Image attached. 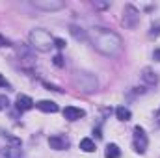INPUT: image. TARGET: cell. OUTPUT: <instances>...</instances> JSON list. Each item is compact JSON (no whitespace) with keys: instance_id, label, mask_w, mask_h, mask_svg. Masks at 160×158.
<instances>
[{"instance_id":"1","label":"cell","mask_w":160,"mask_h":158,"mask_svg":"<svg viewBox=\"0 0 160 158\" xmlns=\"http://www.w3.org/2000/svg\"><path fill=\"white\" fill-rule=\"evenodd\" d=\"M91 43L104 56H116L123 48V41L119 36L116 32H112L108 28H101V26L91 30Z\"/></svg>"},{"instance_id":"2","label":"cell","mask_w":160,"mask_h":158,"mask_svg":"<svg viewBox=\"0 0 160 158\" xmlns=\"http://www.w3.org/2000/svg\"><path fill=\"white\" fill-rule=\"evenodd\" d=\"M28 39H30L32 48H36V50H39V52H48V50L54 47V37H52L47 30H43V28L32 30L30 36H28Z\"/></svg>"},{"instance_id":"3","label":"cell","mask_w":160,"mask_h":158,"mask_svg":"<svg viewBox=\"0 0 160 158\" xmlns=\"http://www.w3.org/2000/svg\"><path fill=\"white\" fill-rule=\"evenodd\" d=\"M75 86L80 87V91H84V93H91L97 89V78L91 73H77Z\"/></svg>"},{"instance_id":"4","label":"cell","mask_w":160,"mask_h":158,"mask_svg":"<svg viewBox=\"0 0 160 158\" xmlns=\"http://www.w3.org/2000/svg\"><path fill=\"white\" fill-rule=\"evenodd\" d=\"M147 143H149V140H147L145 130H143L142 126H134V138H132V147H134V151L140 153V155H143V153L147 151Z\"/></svg>"},{"instance_id":"5","label":"cell","mask_w":160,"mask_h":158,"mask_svg":"<svg viewBox=\"0 0 160 158\" xmlns=\"http://www.w3.org/2000/svg\"><path fill=\"white\" fill-rule=\"evenodd\" d=\"M140 22V11L134 6H125L123 9V24L127 28H136Z\"/></svg>"},{"instance_id":"6","label":"cell","mask_w":160,"mask_h":158,"mask_svg":"<svg viewBox=\"0 0 160 158\" xmlns=\"http://www.w3.org/2000/svg\"><path fill=\"white\" fill-rule=\"evenodd\" d=\"M32 4L45 11H58L65 6V2H62V0H34Z\"/></svg>"},{"instance_id":"7","label":"cell","mask_w":160,"mask_h":158,"mask_svg":"<svg viewBox=\"0 0 160 158\" xmlns=\"http://www.w3.org/2000/svg\"><path fill=\"white\" fill-rule=\"evenodd\" d=\"M69 138L67 136H63V134H56V136H50L48 138V145H50V149H54V151H63V149H67L69 147Z\"/></svg>"},{"instance_id":"8","label":"cell","mask_w":160,"mask_h":158,"mask_svg":"<svg viewBox=\"0 0 160 158\" xmlns=\"http://www.w3.org/2000/svg\"><path fill=\"white\" fill-rule=\"evenodd\" d=\"M34 104H36V102H34L28 95H19L17 101H15V106H17L19 112H28V110L34 108Z\"/></svg>"},{"instance_id":"9","label":"cell","mask_w":160,"mask_h":158,"mask_svg":"<svg viewBox=\"0 0 160 158\" xmlns=\"http://www.w3.org/2000/svg\"><path fill=\"white\" fill-rule=\"evenodd\" d=\"M84 116H86V112L82 108H77V106H65L63 108V117L67 121H77V119L84 117Z\"/></svg>"},{"instance_id":"10","label":"cell","mask_w":160,"mask_h":158,"mask_svg":"<svg viewBox=\"0 0 160 158\" xmlns=\"http://www.w3.org/2000/svg\"><path fill=\"white\" fill-rule=\"evenodd\" d=\"M0 158H22V151L21 145H13V147H4L0 149Z\"/></svg>"},{"instance_id":"11","label":"cell","mask_w":160,"mask_h":158,"mask_svg":"<svg viewBox=\"0 0 160 158\" xmlns=\"http://www.w3.org/2000/svg\"><path fill=\"white\" fill-rule=\"evenodd\" d=\"M36 106L39 108L41 112H47V114H56L58 112V104L54 101H39Z\"/></svg>"},{"instance_id":"12","label":"cell","mask_w":160,"mask_h":158,"mask_svg":"<svg viewBox=\"0 0 160 158\" xmlns=\"http://www.w3.org/2000/svg\"><path fill=\"white\" fill-rule=\"evenodd\" d=\"M142 78H143V82H147L149 86H157V84H158L157 73H153V69H149V67H145V69L142 71Z\"/></svg>"},{"instance_id":"13","label":"cell","mask_w":160,"mask_h":158,"mask_svg":"<svg viewBox=\"0 0 160 158\" xmlns=\"http://www.w3.org/2000/svg\"><path fill=\"white\" fill-rule=\"evenodd\" d=\"M104 156H106V158H119V156H121V151H119V147H118L116 143H110V145H106V151H104Z\"/></svg>"},{"instance_id":"14","label":"cell","mask_w":160,"mask_h":158,"mask_svg":"<svg viewBox=\"0 0 160 158\" xmlns=\"http://www.w3.org/2000/svg\"><path fill=\"white\" fill-rule=\"evenodd\" d=\"M80 149H82L84 153H93V151H95V143H93V140H89V138L80 140Z\"/></svg>"},{"instance_id":"15","label":"cell","mask_w":160,"mask_h":158,"mask_svg":"<svg viewBox=\"0 0 160 158\" xmlns=\"http://www.w3.org/2000/svg\"><path fill=\"white\" fill-rule=\"evenodd\" d=\"M116 117L119 119V121H128L130 119V110H127L125 106H119L116 110Z\"/></svg>"},{"instance_id":"16","label":"cell","mask_w":160,"mask_h":158,"mask_svg":"<svg viewBox=\"0 0 160 158\" xmlns=\"http://www.w3.org/2000/svg\"><path fill=\"white\" fill-rule=\"evenodd\" d=\"M71 34L75 36V39H82V41H86V39H88V34H86V32H84L82 28L75 26V24L71 26Z\"/></svg>"},{"instance_id":"17","label":"cell","mask_w":160,"mask_h":158,"mask_svg":"<svg viewBox=\"0 0 160 158\" xmlns=\"http://www.w3.org/2000/svg\"><path fill=\"white\" fill-rule=\"evenodd\" d=\"M158 34H160V21H158V22H155V24L151 26V32H149V36H151V37H153V36L157 37Z\"/></svg>"},{"instance_id":"18","label":"cell","mask_w":160,"mask_h":158,"mask_svg":"<svg viewBox=\"0 0 160 158\" xmlns=\"http://www.w3.org/2000/svg\"><path fill=\"white\" fill-rule=\"evenodd\" d=\"M52 62H54V65H56V67H63V56H62V54H56Z\"/></svg>"},{"instance_id":"19","label":"cell","mask_w":160,"mask_h":158,"mask_svg":"<svg viewBox=\"0 0 160 158\" xmlns=\"http://www.w3.org/2000/svg\"><path fill=\"white\" fill-rule=\"evenodd\" d=\"M43 86H45L47 89H50V91H58V93H62L60 87H56V86H52V84H48V82H43Z\"/></svg>"},{"instance_id":"20","label":"cell","mask_w":160,"mask_h":158,"mask_svg":"<svg viewBox=\"0 0 160 158\" xmlns=\"http://www.w3.org/2000/svg\"><path fill=\"white\" fill-rule=\"evenodd\" d=\"M54 47H58V48H63V47H65V41L60 39V37H54Z\"/></svg>"},{"instance_id":"21","label":"cell","mask_w":160,"mask_h":158,"mask_svg":"<svg viewBox=\"0 0 160 158\" xmlns=\"http://www.w3.org/2000/svg\"><path fill=\"white\" fill-rule=\"evenodd\" d=\"M93 6H95V7L104 9V7H110V2H93Z\"/></svg>"},{"instance_id":"22","label":"cell","mask_w":160,"mask_h":158,"mask_svg":"<svg viewBox=\"0 0 160 158\" xmlns=\"http://www.w3.org/2000/svg\"><path fill=\"white\" fill-rule=\"evenodd\" d=\"M8 104H9V102H8V99H6L4 95H0V110H4V108H8Z\"/></svg>"},{"instance_id":"23","label":"cell","mask_w":160,"mask_h":158,"mask_svg":"<svg viewBox=\"0 0 160 158\" xmlns=\"http://www.w3.org/2000/svg\"><path fill=\"white\" fill-rule=\"evenodd\" d=\"M8 45H9V41L6 39L4 36H0V48H2V47H8Z\"/></svg>"},{"instance_id":"24","label":"cell","mask_w":160,"mask_h":158,"mask_svg":"<svg viewBox=\"0 0 160 158\" xmlns=\"http://www.w3.org/2000/svg\"><path fill=\"white\" fill-rule=\"evenodd\" d=\"M8 86H9V84H8V80L0 75V87H8Z\"/></svg>"},{"instance_id":"25","label":"cell","mask_w":160,"mask_h":158,"mask_svg":"<svg viewBox=\"0 0 160 158\" xmlns=\"http://www.w3.org/2000/svg\"><path fill=\"white\" fill-rule=\"evenodd\" d=\"M153 58H155L157 62H160V48H157V50L153 52Z\"/></svg>"},{"instance_id":"26","label":"cell","mask_w":160,"mask_h":158,"mask_svg":"<svg viewBox=\"0 0 160 158\" xmlns=\"http://www.w3.org/2000/svg\"><path fill=\"white\" fill-rule=\"evenodd\" d=\"M155 121H157V123H158V125H160V108H158V112L155 114Z\"/></svg>"}]
</instances>
